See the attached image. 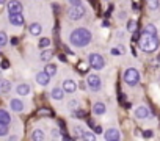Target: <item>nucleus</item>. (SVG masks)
Returning <instances> with one entry per match:
<instances>
[{
  "mask_svg": "<svg viewBox=\"0 0 160 141\" xmlns=\"http://www.w3.org/2000/svg\"><path fill=\"white\" fill-rule=\"evenodd\" d=\"M10 132L8 129V124H3V122H0V136H7Z\"/></svg>",
  "mask_w": 160,
  "mask_h": 141,
  "instance_id": "473e14b6",
  "label": "nucleus"
},
{
  "mask_svg": "<svg viewBox=\"0 0 160 141\" xmlns=\"http://www.w3.org/2000/svg\"><path fill=\"white\" fill-rule=\"evenodd\" d=\"M83 133H85V130H83V127L80 125V124H74V125H72V135H74V136L82 138Z\"/></svg>",
  "mask_w": 160,
  "mask_h": 141,
  "instance_id": "4be33fe9",
  "label": "nucleus"
},
{
  "mask_svg": "<svg viewBox=\"0 0 160 141\" xmlns=\"http://www.w3.org/2000/svg\"><path fill=\"white\" fill-rule=\"evenodd\" d=\"M58 58H60L61 61H66V58H64V55H58Z\"/></svg>",
  "mask_w": 160,
  "mask_h": 141,
  "instance_id": "c03bdc74",
  "label": "nucleus"
},
{
  "mask_svg": "<svg viewBox=\"0 0 160 141\" xmlns=\"http://www.w3.org/2000/svg\"><path fill=\"white\" fill-rule=\"evenodd\" d=\"M122 79H124V82H126L129 86L135 88V86L140 83V80H141L140 70L135 69V67H127V69L124 70V74H122Z\"/></svg>",
  "mask_w": 160,
  "mask_h": 141,
  "instance_id": "7ed1b4c3",
  "label": "nucleus"
},
{
  "mask_svg": "<svg viewBox=\"0 0 160 141\" xmlns=\"http://www.w3.org/2000/svg\"><path fill=\"white\" fill-rule=\"evenodd\" d=\"M0 66H2V69H8L10 67V61L8 60H3L2 63H0Z\"/></svg>",
  "mask_w": 160,
  "mask_h": 141,
  "instance_id": "c9c22d12",
  "label": "nucleus"
},
{
  "mask_svg": "<svg viewBox=\"0 0 160 141\" xmlns=\"http://www.w3.org/2000/svg\"><path fill=\"white\" fill-rule=\"evenodd\" d=\"M126 30H127V32H130V33H135V32L138 30V24H137V21H129V22H127Z\"/></svg>",
  "mask_w": 160,
  "mask_h": 141,
  "instance_id": "bb28decb",
  "label": "nucleus"
},
{
  "mask_svg": "<svg viewBox=\"0 0 160 141\" xmlns=\"http://www.w3.org/2000/svg\"><path fill=\"white\" fill-rule=\"evenodd\" d=\"M104 138H105V141H119V139H121V133H119V130H118V129L112 127V129L105 130Z\"/></svg>",
  "mask_w": 160,
  "mask_h": 141,
  "instance_id": "9d476101",
  "label": "nucleus"
},
{
  "mask_svg": "<svg viewBox=\"0 0 160 141\" xmlns=\"http://www.w3.org/2000/svg\"><path fill=\"white\" fill-rule=\"evenodd\" d=\"M39 114H41V116H49V114H50V111H49V110H46V108H42V110H39Z\"/></svg>",
  "mask_w": 160,
  "mask_h": 141,
  "instance_id": "58836bf2",
  "label": "nucleus"
},
{
  "mask_svg": "<svg viewBox=\"0 0 160 141\" xmlns=\"http://www.w3.org/2000/svg\"><path fill=\"white\" fill-rule=\"evenodd\" d=\"M78 85H77V82L75 80H72V79H66L64 82H63V85H61V88L64 90V93H68V94H74L78 88H77Z\"/></svg>",
  "mask_w": 160,
  "mask_h": 141,
  "instance_id": "6e6552de",
  "label": "nucleus"
},
{
  "mask_svg": "<svg viewBox=\"0 0 160 141\" xmlns=\"http://www.w3.org/2000/svg\"><path fill=\"white\" fill-rule=\"evenodd\" d=\"M126 17H127V13H126V11H119L118 19H119V21H122V19H126Z\"/></svg>",
  "mask_w": 160,
  "mask_h": 141,
  "instance_id": "e433bc0d",
  "label": "nucleus"
},
{
  "mask_svg": "<svg viewBox=\"0 0 160 141\" xmlns=\"http://www.w3.org/2000/svg\"><path fill=\"white\" fill-rule=\"evenodd\" d=\"M0 122H3V124H10L11 122V116L7 110H2L0 108Z\"/></svg>",
  "mask_w": 160,
  "mask_h": 141,
  "instance_id": "b1692460",
  "label": "nucleus"
},
{
  "mask_svg": "<svg viewBox=\"0 0 160 141\" xmlns=\"http://www.w3.org/2000/svg\"><path fill=\"white\" fill-rule=\"evenodd\" d=\"M68 108H69L71 111H74V110L80 108V102H78V99H71V100L68 102Z\"/></svg>",
  "mask_w": 160,
  "mask_h": 141,
  "instance_id": "c85d7f7f",
  "label": "nucleus"
},
{
  "mask_svg": "<svg viewBox=\"0 0 160 141\" xmlns=\"http://www.w3.org/2000/svg\"><path fill=\"white\" fill-rule=\"evenodd\" d=\"M88 125L93 129V132H94V133H102V127H101V125H98V124H94L93 121H88Z\"/></svg>",
  "mask_w": 160,
  "mask_h": 141,
  "instance_id": "72a5a7b5",
  "label": "nucleus"
},
{
  "mask_svg": "<svg viewBox=\"0 0 160 141\" xmlns=\"http://www.w3.org/2000/svg\"><path fill=\"white\" fill-rule=\"evenodd\" d=\"M143 33H144V35H149V36H157V28H155L154 24H148V25L144 27Z\"/></svg>",
  "mask_w": 160,
  "mask_h": 141,
  "instance_id": "5701e85b",
  "label": "nucleus"
},
{
  "mask_svg": "<svg viewBox=\"0 0 160 141\" xmlns=\"http://www.w3.org/2000/svg\"><path fill=\"white\" fill-rule=\"evenodd\" d=\"M71 114H72V118H77V119H85V118H87V111H85L83 108H77V110H74Z\"/></svg>",
  "mask_w": 160,
  "mask_h": 141,
  "instance_id": "a878e982",
  "label": "nucleus"
},
{
  "mask_svg": "<svg viewBox=\"0 0 160 141\" xmlns=\"http://www.w3.org/2000/svg\"><path fill=\"white\" fill-rule=\"evenodd\" d=\"M105 2H108V0H105Z\"/></svg>",
  "mask_w": 160,
  "mask_h": 141,
  "instance_id": "de8ad7c7",
  "label": "nucleus"
},
{
  "mask_svg": "<svg viewBox=\"0 0 160 141\" xmlns=\"http://www.w3.org/2000/svg\"><path fill=\"white\" fill-rule=\"evenodd\" d=\"M110 53H112V55H115V56H118V55H124V53H126V47H124V46L113 47V49L110 50Z\"/></svg>",
  "mask_w": 160,
  "mask_h": 141,
  "instance_id": "cd10ccee",
  "label": "nucleus"
},
{
  "mask_svg": "<svg viewBox=\"0 0 160 141\" xmlns=\"http://www.w3.org/2000/svg\"><path fill=\"white\" fill-rule=\"evenodd\" d=\"M124 35H126V33H124V32H121V30H119V32L116 33V36H118L119 39H122V38H124Z\"/></svg>",
  "mask_w": 160,
  "mask_h": 141,
  "instance_id": "ea45409f",
  "label": "nucleus"
},
{
  "mask_svg": "<svg viewBox=\"0 0 160 141\" xmlns=\"http://www.w3.org/2000/svg\"><path fill=\"white\" fill-rule=\"evenodd\" d=\"M16 93H18L19 96H28V94L32 93V88H30L28 83H19V85L16 86Z\"/></svg>",
  "mask_w": 160,
  "mask_h": 141,
  "instance_id": "f3484780",
  "label": "nucleus"
},
{
  "mask_svg": "<svg viewBox=\"0 0 160 141\" xmlns=\"http://www.w3.org/2000/svg\"><path fill=\"white\" fill-rule=\"evenodd\" d=\"M50 79L52 77H49L44 70H41V72H38L36 75H35V80H36V83L38 85H41V86H47L49 83H50Z\"/></svg>",
  "mask_w": 160,
  "mask_h": 141,
  "instance_id": "f8f14e48",
  "label": "nucleus"
},
{
  "mask_svg": "<svg viewBox=\"0 0 160 141\" xmlns=\"http://www.w3.org/2000/svg\"><path fill=\"white\" fill-rule=\"evenodd\" d=\"M133 114H135L137 119H148V118H151V110L144 105H140V107L135 108Z\"/></svg>",
  "mask_w": 160,
  "mask_h": 141,
  "instance_id": "1a4fd4ad",
  "label": "nucleus"
},
{
  "mask_svg": "<svg viewBox=\"0 0 160 141\" xmlns=\"http://www.w3.org/2000/svg\"><path fill=\"white\" fill-rule=\"evenodd\" d=\"M8 44V35L5 32H0V47H3Z\"/></svg>",
  "mask_w": 160,
  "mask_h": 141,
  "instance_id": "2f4dec72",
  "label": "nucleus"
},
{
  "mask_svg": "<svg viewBox=\"0 0 160 141\" xmlns=\"http://www.w3.org/2000/svg\"><path fill=\"white\" fill-rule=\"evenodd\" d=\"M57 70H58V67H57L53 63H46V66H44V72H46L49 77L57 75Z\"/></svg>",
  "mask_w": 160,
  "mask_h": 141,
  "instance_id": "6ab92c4d",
  "label": "nucleus"
},
{
  "mask_svg": "<svg viewBox=\"0 0 160 141\" xmlns=\"http://www.w3.org/2000/svg\"><path fill=\"white\" fill-rule=\"evenodd\" d=\"M68 3H69V7H82L83 5L82 0H68Z\"/></svg>",
  "mask_w": 160,
  "mask_h": 141,
  "instance_id": "f704fd0d",
  "label": "nucleus"
},
{
  "mask_svg": "<svg viewBox=\"0 0 160 141\" xmlns=\"http://www.w3.org/2000/svg\"><path fill=\"white\" fill-rule=\"evenodd\" d=\"M80 86H82V90H87V88H88V86L85 85V82H82V83H80Z\"/></svg>",
  "mask_w": 160,
  "mask_h": 141,
  "instance_id": "37998d69",
  "label": "nucleus"
},
{
  "mask_svg": "<svg viewBox=\"0 0 160 141\" xmlns=\"http://www.w3.org/2000/svg\"><path fill=\"white\" fill-rule=\"evenodd\" d=\"M105 111H107V107H105L104 102L98 100V102L93 104V114H96V116H102V114H105Z\"/></svg>",
  "mask_w": 160,
  "mask_h": 141,
  "instance_id": "4468645a",
  "label": "nucleus"
},
{
  "mask_svg": "<svg viewBox=\"0 0 160 141\" xmlns=\"http://www.w3.org/2000/svg\"><path fill=\"white\" fill-rule=\"evenodd\" d=\"M85 14H87V10H85L83 5L82 7H71L69 11H68V17L71 21H80V19L85 17Z\"/></svg>",
  "mask_w": 160,
  "mask_h": 141,
  "instance_id": "423d86ee",
  "label": "nucleus"
},
{
  "mask_svg": "<svg viewBox=\"0 0 160 141\" xmlns=\"http://www.w3.org/2000/svg\"><path fill=\"white\" fill-rule=\"evenodd\" d=\"M88 64L94 70H102L105 67V60H104V56L101 53L94 52V53H90L88 55Z\"/></svg>",
  "mask_w": 160,
  "mask_h": 141,
  "instance_id": "39448f33",
  "label": "nucleus"
},
{
  "mask_svg": "<svg viewBox=\"0 0 160 141\" xmlns=\"http://www.w3.org/2000/svg\"><path fill=\"white\" fill-rule=\"evenodd\" d=\"M2 79H3V77H2V70H0V80H2Z\"/></svg>",
  "mask_w": 160,
  "mask_h": 141,
  "instance_id": "49530a36",
  "label": "nucleus"
},
{
  "mask_svg": "<svg viewBox=\"0 0 160 141\" xmlns=\"http://www.w3.org/2000/svg\"><path fill=\"white\" fill-rule=\"evenodd\" d=\"M7 3V0H0V5H5Z\"/></svg>",
  "mask_w": 160,
  "mask_h": 141,
  "instance_id": "a18cd8bd",
  "label": "nucleus"
},
{
  "mask_svg": "<svg viewBox=\"0 0 160 141\" xmlns=\"http://www.w3.org/2000/svg\"><path fill=\"white\" fill-rule=\"evenodd\" d=\"M8 21L14 27H22L25 24V19H24L22 13H8Z\"/></svg>",
  "mask_w": 160,
  "mask_h": 141,
  "instance_id": "0eeeda50",
  "label": "nucleus"
},
{
  "mask_svg": "<svg viewBox=\"0 0 160 141\" xmlns=\"http://www.w3.org/2000/svg\"><path fill=\"white\" fill-rule=\"evenodd\" d=\"M102 27H104V28L110 27V22H108V21H104V22H102Z\"/></svg>",
  "mask_w": 160,
  "mask_h": 141,
  "instance_id": "a19ab883",
  "label": "nucleus"
},
{
  "mask_svg": "<svg viewBox=\"0 0 160 141\" xmlns=\"http://www.w3.org/2000/svg\"><path fill=\"white\" fill-rule=\"evenodd\" d=\"M146 5L151 11H157L160 8V0H146Z\"/></svg>",
  "mask_w": 160,
  "mask_h": 141,
  "instance_id": "393cba45",
  "label": "nucleus"
},
{
  "mask_svg": "<svg viewBox=\"0 0 160 141\" xmlns=\"http://www.w3.org/2000/svg\"><path fill=\"white\" fill-rule=\"evenodd\" d=\"M10 107H11V110H13V111H16V113H22V111H24V108H25L24 102H22L21 99H16V97L10 100Z\"/></svg>",
  "mask_w": 160,
  "mask_h": 141,
  "instance_id": "ddd939ff",
  "label": "nucleus"
},
{
  "mask_svg": "<svg viewBox=\"0 0 160 141\" xmlns=\"http://www.w3.org/2000/svg\"><path fill=\"white\" fill-rule=\"evenodd\" d=\"M82 139L83 141H96V133L94 132H85L82 135Z\"/></svg>",
  "mask_w": 160,
  "mask_h": 141,
  "instance_id": "c756f323",
  "label": "nucleus"
},
{
  "mask_svg": "<svg viewBox=\"0 0 160 141\" xmlns=\"http://www.w3.org/2000/svg\"><path fill=\"white\" fill-rule=\"evenodd\" d=\"M7 8H8V13H22V10H24L19 0H10L7 3Z\"/></svg>",
  "mask_w": 160,
  "mask_h": 141,
  "instance_id": "9b49d317",
  "label": "nucleus"
},
{
  "mask_svg": "<svg viewBox=\"0 0 160 141\" xmlns=\"http://www.w3.org/2000/svg\"><path fill=\"white\" fill-rule=\"evenodd\" d=\"M8 141H18V136H16V135H11Z\"/></svg>",
  "mask_w": 160,
  "mask_h": 141,
  "instance_id": "79ce46f5",
  "label": "nucleus"
},
{
  "mask_svg": "<svg viewBox=\"0 0 160 141\" xmlns=\"http://www.w3.org/2000/svg\"><path fill=\"white\" fill-rule=\"evenodd\" d=\"M91 39H93V33H91L90 28H85V27L74 28V30L69 33V42H71V46L78 47V49L90 46Z\"/></svg>",
  "mask_w": 160,
  "mask_h": 141,
  "instance_id": "f257e3e1",
  "label": "nucleus"
},
{
  "mask_svg": "<svg viewBox=\"0 0 160 141\" xmlns=\"http://www.w3.org/2000/svg\"><path fill=\"white\" fill-rule=\"evenodd\" d=\"M138 46H140V49L143 50V52H146V53H154L155 50H158V46H160V42H158V38L157 36H149V35H141L140 36V39H138Z\"/></svg>",
  "mask_w": 160,
  "mask_h": 141,
  "instance_id": "f03ea898",
  "label": "nucleus"
},
{
  "mask_svg": "<svg viewBox=\"0 0 160 141\" xmlns=\"http://www.w3.org/2000/svg\"><path fill=\"white\" fill-rule=\"evenodd\" d=\"M28 33H30L32 36H39V35L42 33V25H41L39 22H32V24L28 25Z\"/></svg>",
  "mask_w": 160,
  "mask_h": 141,
  "instance_id": "2eb2a0df",
  "label": "nucleus"
},
{
  "mask_svg": "<svg viewBox=\"0 0 160 141\" xmlns=\"http://www.w3.org/2000/svg\"><path fill=\"white\" fill-rule=\"evenodd\" d=\"M30 136H32V141H44L46 139V133L41 129H35Z\"/></svg>",
  "mask_w": 160,
  "mask_h": 141,
  "instance_id": "a211bd4d",
  "label": "nucleus"
},
{
  "mask_svg": "<svg viewBox=\"0 0 160 141\" xmlns=\"http://www.w3.org/2000/svg\"><path fill=\"white\" fill-rule=\"evenodd\" d=\"M64 90L61 88V86H55V88H52V91H50V96H52V99L53 100H63V97H64Z\"/></svg>",
  "mask_w": 160,
  "mask_h": 141,
  "instance_id": "dca6fc26",
  "label": "nucleus"
},
{
  "mask_svg": "<svg viewBox=\"0 0 160 141\" xmlns=\"http://www.w3.org/2000/svg\"><path fill=\"white\" fill-rule=\"evenodd\" d=\"M50 42H52L50 38H41L39 39V47L41 49H49L50 47Z\"/></svg>",
  "mask_w": 160,
  "mask_h": 141,
  "instance_id": "7c9ffc66",
  "label": "nucleus"
},
{
  "mask_svg": "<svg viewBox=\"0 0 160 141\" xmlns=\"http://www.w3.org/2000/svg\"><path fill=\"white\" fill-rule=\"evenodd\" d=\"M87 86L90 91L93 93H99L102 90V79L98 72H93V74H88L87 77Z\"/></svg>",
  "mask_w": 160,
  "mask_h": 141,
  "instance_id": "20e7f679",
  "label": "nucleus"
},
{
  "mask_svg": "<svg viewBox=\"0 0 160 141\" xmlns=\"http://www.w3.org/2000/svg\"><path fill=\"white\" fill-rule=\"evenodd\" d=\"M52 56H53V50H50V49H44L41 52V55H39L41 61H44V63H49L52 60Z\"/></svg>",
  "mask_w": 160,
  "mask_h": 141,
  "instance_id": "412c9836",
  "label": "nucleus"
},
{
  "mask_svg": "<svg viewBox=\"0 0 160 141\" xmlns=\"http://www.w3.org/2000/svg\"><path fill=\"white\" fill-rule=\"evenodd\" d=\"M11 88H13V85H11V82H10V80H5V79L0 80V93L8 94V93L11 91Z\"/></svg>",
  "mask_w": 160,
  "mask_h": 141,
  "instance_id": "aec40b11",
  "label": "nucleus"
},
{
  "mask_svg": "<svg viewBox=\"0 0 160 141\" xmlns=\"http://www.w3.org/2000/svg\"><path fill=\"white\" fill-rule=\"evenodd\" d=\"M152 135H154V133H152L151 130H146V132H143V136H144L146 139H148V138H152Z\"/></svg>",
  "mask_w": 160,
  "mask_h": 141,
  "instance_id": "4c0bfd02",
  "label": "nucleus"
}]
</instances>
